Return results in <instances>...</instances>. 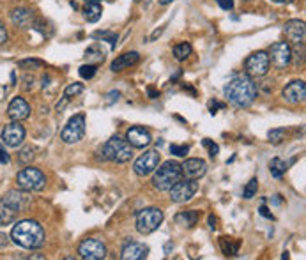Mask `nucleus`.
<instances>
[{"label":"nucleus","instance_id":"nucleus-4","mask_svg":"<svg viewBox=\"0 0 306 260\" xmlns=\"http://www.w3.org/2000/svg\"><path fill=\"white\" fill-rule=\"evenodd\" d=\"M103 156L108 161L128 163L133 153H131V145L128 143V140H122L121 137H112L103 145Z\"/></svg>","mask_w":306,"mask_h":260},{"label":"nucleus","instance_id":"nucleus-12","mask_svg":"<svg viewBox=\"0 0 306 260\" xmlns=\"http://www.w3.org/2000/svg\"><path fill=\"white\" fill-rule=\"evenodd\" d=\"M158 165H160V153L158 151H147V153H144L135 161L133 170L137 175L145 177V175L152 174L158 169Z\"/></svg>","mask_w":306,"mask_h":260},{"label":"nucleus","instance_id":"nucleus-35","mask_svg":"<svg viewBox=\"0 0 306 260\" xmlns=\"http://www.w3.org/2000/svg\"><path fill=\"white\" fill-rule=\"evenodd\" d=\"M202 145H204L205 149H207V153H209L211 158H216L218 153H220V147H218V143H214L213 140H209V138H204V140H202Z\"/></svg>","mask_w":306,"mask_h":260},{"label":"nucleus","instance_id":"nucleus-26","mask_svg":"<svg viewBox=\"0 0 306 260\" xmlns=\"http://www.w3.org/2000/svg\"><path fill=\"white\" fill-rule=\"evenodd\" d=\"M289 169V163H285L283 159L280 158H273L271 161H269V170H271V175L274 179H280L281 175L287 172Z\"/></svg>","mask_w":306,"mask_h":260},{"label":"nucleus","instance_id":"nucleus-28","mask_svg":"<svg viewBox=\"0 0 306 260\" xmlns=\"http://www.w3.org/2000/svg\"><path fill=\"white\" fill-rule=\"evenodd\" d=\"M257 190H258V181H257V177L250 179V182L246 184L244 190H242V197H244L246 200L253 198V197L257 195Z\"/></svg>","mask_w":306,"mask_h":260},{"label":"nucleus","instance_id":"nucleus-49","mask_svg":"<svg viewBox=\"0 0 306 260\" xmlns=\"http://www.w3.org/2000/svg\"><path fill=\"white\" fill-rule=\"evenodd\" d=\"M170 250H174V245H172V243H166V245H165V253H170Z\"/></svg>","mask_w":306,"mask_h":260},{"label":"nucleus","instance_id":"nucleus-45","mask_svg":"<svg viewBox=\"0 0 306 260\" xmlns=\"http://www.w3.org/2000/svg\"><path fill=\"white\" fill-rule=\"evenodd\" d=\"M7 243H9V237H7L4 232H0V248H6Z\"/></svg>","mask_w":306,"mask_h":260},{"label":"nucleus","instance_id":"nucleus-3","mask_svg":"<svg viewBox=\"0 0 306 260\" xmlns=\"http://www.w3.org/2000/svg\"><path fill=\"white\" fill-rule=\"evenodd\" d=\"M156 174L152 177V186L160 191H168L170 188L182 177L181 165L177 161H165L161 166H158Z\"/></svg>","mask_w":306,"mask_h":260},{"label":"nucleus","instance_id":"nucleus-22","mask_svg":"<svg viewBox=\"0 0 306 260\" xmlns=\"http://www.w3.org/2000/svg\"><path fill=\"white\" fill-rule=\"evenodd\" d=\"M18 211L14 207H11L9 203L6 202L4 198H0V227L11 225V223L16 221L18 218Z\"/></svg>","mask_w":306,"mask_h":260},{"label":"nucleus","instance_id":"nucleus-25","mask_svg":"<svg viewBox=\"0 0 306 260\" xmlns=\"http://www.w3.org/2000/svg\"><path fill=\"white\" fill-rule=\"evenodd\" d=\"M101 2H85V7H83V16H85L87 22L96 23L99 18H101Z\"/></svg>","mask_w":306,"mask_h":260},{"label":"nucleus","instance_id":"nucleus-8","mask_svg":"<svg viewBox=\"0 0 306 260\" xmlns=\"http://www.w3.org/2000/svg\"><path fill=\"white\" fill-rule=\"evenodd\" d=\"M85 135V115L78 114L71 117L64 129L61 131V140L66 143H78Z\"/></svg>","mask_w":306,"mask_h":260},{"label":"nucleus","instance_id":"nucleus-40","mask_svg":"<svg viewBox=\"0 0 306 260\" xmlns=\"http://www.w3.org/2000/svg\"><path fill=\"white\" fill-rule=\"evenodd\" d=\"M106 98H108V101H106V103H108V105H112L113 101H117V99L121 98V92H119V90H112L108 96H106Z\"/></svg>","mask_w":306,"mask_h":260},{"label":"nucleus","instance_id":"nucleus-52","mask_svg":"<svg viewBox=\"0 0 306 260\" xmlns=\"http://www.w3.org/2000/svg\"><path fill=\"white\" fill-rule=\"evenodd\" d=\"M83 2H99V0H83Z\"/></svg>","mask_w":306,"mask_h":260},{"label":"nucleus","instance_id":"nucleus-24","mask_svg":"<svg viewBox=\"0 0 306 260\" xmlns=\"http://www.w3.org/2000/svg\"><path fill=\"white\" fill-rule=\"evenodd\" d=\"M220 246L221 251L226 257H236L239 253L241 248V239H234V237H220Z\"/></svg>","mask_w":306,"mask_h":260},{"label":"nucleus","instance_id":"nucleus-18","mask_svg":"<svg viewBox=\"0 0 306 260\" xmlns=\"http://www.w3.org/2000/svg\"><path fill=\"white\" fill-rule=\"evenodd\" d=\"M149 253V248L144 243H137V241H128L122 248L121 258L122 260H144Z\"/></svg>","mask_w":306,"mask_h":260},{"label":"nucleus","instance_id":"nucleus-9","mask_svg":"<svg viewBox=\"0 0 306 260\" xmlns=\"http://www.w3.org/2000/svg\"><path fill=\"white\" fill-rule=\"evenodd\" d=\"M168 191H170V198H172V202L186 203V202H189V200L195 197V193L198 191V184L195 182L193 179H184V181L179 179Z\"/></svg>","mask_w":306,"mask_h":260},{"label":"nucleus","instance_id":"nucleus-44","mask_svg":"<svg viewBox=\"0 0 306 260\" xmlns=\"http://www.w3.org/2000/svg\"><path fill=\"white\" fill-rule=\"evenodd\" d=\"M147 94H149V98H150V99L160 98V92H158L156 89H152V87H147Z\"/></svg>","mask_w":306,"mask_h":260},{"label":"nucleus","instance_id":"nucleus-43","mask_svg":"<svg viewBox=\"0 0 306 260\" xmlns=\"http://www.w3.org/2000/svg\"><path fill=\"white\" fill-rule=\"evenodd\" d=\"M209 106H211V114H213V115L216 114V110H218V108H225L223 103H218V101H216V103H214V101H211V103H209Z\"/></svg>","mask_w":306,"mask_h":260},{"label":"nucleus","instance_id":"nucleus-53","mask_svg":"<svg viewBox=\"0 0 306 260\" xmlns=\"http://www.w3.org/2000/svg\"><path fill=\"white\" fill-rule=\"evenodd\" d=\"M105 2H113V0H105Z\"/></svg>","mask_w":306,"mask_h":260},{"label":"nucleus","instance_id":"nucleus-27","mask_svg":"<svg viewBox=\"0 0 306 260\" xmlns=\"http://www.w3.org/2000/svg\"><path fill=\"white\" fill-rule=\"evenodd\" d=\"M192 55V45L189 43H179L174 46V57L177 61H186V59Z\"/></svg>","mask_w":306,"mask_h":260},{"label":"nucleus","instance_id":"nucleus-23","mask_svg":"<svg viewBox=\"0 0 306 260\" xmlns=\"http://www.w3.org/2000/svg\"><path fill=\"white\" fill-rule=\"evenodd\" d=\"M198 211L189 209V211H182V213L176 214V223L181 227H186V229H192V227L197 225L198 221Z\"/></svg>","mask_w":306,"mask_h":260},{"label":"nucleus","instance_id":"nucleus-14","mask_svg":"<svg viewBox=\"0 0 306 260\" xmlns=\"http://www.w3.org/2000/svg\"><path fill=\"white\" fill-rule=\"evenodd\" d=\"M285 38H287L289 45H304L306 39V27L303 20H290L283 25Z\"/></svg>","mask_w":306,"mask_h":260},{"label":"nucleus","instance_id":"nucleus-36","mask_svg":"<svg viewBox=\"0 0 306 260\" xmlns=\"http://www.w3.org/2000/svg\"><path fill=\"white\" fill-rule=\"evenodd\" d=\"M170 153H172L174 156H179V158H184V156L189 153V147L188 145H176V143H172V145H170Z\"/></svg>","mask_w":306,"mask_h":260},{"label":"nucleus","instance_id":"nucleus-33","mask_svg":"<svg viewBox=\"0 0 306 260\" xmlns=\"http://www.w3.org/2000/svg\"><path fill=\"white\" fill-rule=\"evenodd\" d=\"M78 73H80L82 78L90 80V78H94V75L98 73V67L94 66V64H85V66H82L80 69H78Z\"/></svg>","mask_w":306,"mask_h":260},{"label":"nucleus","instance_id":"nucleus-29","mask_svg":"<svg viewBox=\"0 0 306 260\" xmlns=\"http://www.w3.org/2000/svg\"><path fill=\"white\" fill-rule=\"evenodd\" d=\"M35 149L34 147H30V145H27V147H23L22 151H20V156H18V159H20V163H23V165H27V163H30L32 159L35 158Z\"/></svg>","mask_w":306,"mask_h":260},{"label":"nucleus","instance_id":"nucleus-46","mask_svg":"<svg viewBox=\"0 0 306 260\" xmlns=\"http://www.w3.org/2000/svg\"><path fill=\"white\" fill-rule=\"evenodd\" d=\"M163 30H165V29H163V27H161L160 30H154V32H152V35H150V41H156V39L163 34Z\"/></svg>","mask_w":306,"mask_h":260},{"label":"nucleus","instance_id":"nucleus-41","mask_svg":"<svg viewBox=\"0 0 306 260\" xmlns=\"http://www.w3.org/2000/svg\"><path fill=\"white\" fill-rule=\"evenodd\" d=\"M0 163H9V154L2 147V143H0Z\"/></svg>","mask_w":306,"mask_h":260},{"label":"nucleus","instance_id":"nucleus-16","mask_svg":"<svg viewBox=\"0 0 306 260\" xmlns=\"http://www.w3.org/2000/svg\"><path fill=\"white\" fill-rule=\"evenodd\" d=\"M283 99L289 103V105H299V103L304 101L306 98V85L303 80H294L290 82L287 87L281 92Z\"/></svg>","mask_w":306,"mask_h":260},{"label":"nucleus","instance_id":"nucleus-48","mask_svg":"<svg viewBox=\"0 0 306 260\" xmlns=\"http://www.w3.org/2000/svg\"><path fill=\"white\" fill-rule=\"evenodd\" d=\"M281 202H283V198H281V195H274V197H273V203H276V206H280Z\"/></svg>","mask_w":306,"mask_h":260},{"label":"nucleus","instance_id":"nucleus-51","mask_svg":"<svg viewBox=\"0 0 306 260\" xmlns=\"http://www.w3.org/2000/svg\"><path fill=\"white\" fill-rule=\"evenodd\" d=\"M274 4H290L292 0H273Z\"/></svg>","mask_w":306,"mask_h":260},{"label":"nucleus","instance_id":"nucleus-39","mask_svg":"<svg viewBox=\"0 0 306 260\" xmlns=\"http://www.w3.org/2000/svg\"><path fill=\"white\" fill-rule=\"evenodd\" d=\"M6 41H7V29L2 23V20H0V45H4Z\"/></svg>","mask_w":306,"mask_h":260},{"label":"nucleus","instance_id":"nucleus-19","mask_svg":"<svg viewBox=\"0 0 306 260\" xmlns=\"http://www.w3.org/2000/svg\"><path fill=\"white\" fill-rule=\"evenodd\" d=\"M7 115L13 121H23L30 115V105L23 98H14L7 106Z\"/></svg>","mask_w":306,"mask_h":260},{"label":"nucleus","instance_id":"nucleus-37","mask_svg":"<svg viewBox=\"0 0 306 260\" xmlns=\"http://www.w3.org/2000/svg\"><path fill=\"white\" fill-rule=\"evenodd\" d=\"M96 38H101V39H106V41L112 45V48H115V45H117V35L113 34V32H108V30H105V32H96Z\"/></svg>","mask_w":306,"mask_h":260},{"label":"nucleus","instance_id":"nucleus-34","mask_svg":"<svg viewBox=\"0 0 306 260\" xmlns=\"http://www.w3.org/2000/svg\"><path fill=\"white\" fill-rule=\"evenodd\" d=\"M267 138H269V142H273V143H281V140L285 138V129H283V127L271 129L267 133Z\"/></svg>","mask_w":306,"mask_h":260},{"label":"nucleus","instance_id":"nucleus-38","mask_svg":"<svg viewBox=\"0 0 306 260\" xmlns=\"http://www.w3.org/2000/svg\"><path fill=\"white\" fill-rule=\"evenodd\" d=\"M216 2L223 11H232L234 9V0H216Z\"/></svg>","mask_w":306,"mask_h":260},{"label":"nucleus","instance_id":"nucleus-30","mask_svg":"<svg viewBox=\"0 0 306 260\" xmlns=\"http://www.w3.org/2000/svg\"><path fill=\"white\" fill-rule=\"evenodd\" d=\"M18 66L22 69H39V67H45V62L39 61V59H23L18 62Z\"/></svg>","mask_w":306,"mask_h":260},{"label":"nucleus","instance_id":"nucleus-47","mask_svg":"<svg viewBox=\"0 0 306 260\" xmlns=\"http://www.w3.org/2000/svg\"><path fill=\"white\" fill-rule=\"evenodd\" d=\"M209 227H211V229H213V230L216 229V218H214L213 214L209 216Z\"/></svg>","mask_w":306,"mask_h":260},{"label":"nucleus","instance_id":"nucleus-31","mask_svg":"<svg viewBox=\"0 0 306 260\" xmlns=\"http://www.w3.org/2000/svg\"><path fill=\"white\" fill-rule=\"evenodd\" d=\"M85 55H87V59H90V61H96V62H103V61H105V53H103V50L99 46L87 48Z\"/></svg>","mask_w":306,"mask_h":260},{"label":"nucleus","instance_id":"nucleus-2","mask_svg":"<svg viewBox=\"0 0 306 260\" xmlns=\"http://www.w3.org/2000/svg\"><path fill=\"white\" fill-rule=\"evenodd\" d=\"M11 241L25 250H35L45 243V229L34 219H22L11 230Z\"/></svg>","mask_w":306,"mask_h":260},{"label":"nucleus","instance_id":"nucleus-6","mask_svg":"<svg viewBox=\"0 0 306 260\" xmlns=\"http://www.w3.org/2000/svg\"><path fill=\"white\" fill-rule=\"evenodd\" d=\"M163 211L158 209V207H147V209H142L140 213L137 214V230L140 234H152L154 230L160 229V225L163 223Z\"/></svg>","mask_w":306,"mask_h":260},{"label":"nucleus","instance_id":"nucleus-7","mask_svg":"<svg viewBox=\"0 0 306 260\" xmlns=\"http://www.w3.org/2000/svg\"><path fill=\"white\" fill-rule=\"evenodd\" d=\"M269 66H271V61H269L267 51H255L244 61V71L252 78L264 77L269 71Z\"/></svg>","mask_w":306,"mask_h":260},{"label":"nucleus","instance_id":"nucleus-21","mask_svg":"<svg viewBox=\"0 0 306 260\" xmlns=\"http://www.w3.org/2000/svg\"><path fill=\"white\" fill-rule=\"evenodd\" d=\"M138 61H140V53H138V51H126V53L119 55L110 67H112L113 73H121V71H124V69H128V67L135 66V64H138Z\"/></svg>","mask_w":306,"mask_h":260},{"label":"nucleus","instance_id":"nucleus-17","mask_svg":"<svg viewBox=\"0 0 306 260\" xmlns=\"http://www.w3.org/2000/svg\"><path fill=\"white\" fill-rule=\"evenodd\" d=\"M126 138H128L129 145L135 147V149H144V147H147L150 142H152V138H150V133L145 129L144 126H133V127H129L128 133H126Z\"/></svg>","mask_w":306,"mask_h":260},{"label":"nucleus","instance_id":"nucleus-32","mask_svg":"<svg viewBox=\"0 0 306 260\" xmlns=\"http://www.w3.org/2000/svg\"><path fill=\"white\" fill-rule=\"evenodd\" d=\"M83 89H85V87H83V83H71V85H67L64 89V98L66 99L74 98V96L82 94Z\"/></svg>","mask_w":306,"mask_h":260},{"label":"nucleus","instance_id":"nucleus-50","mask_svg":"<svg viewBox=\"0 0 306 260\" xmlns=\"http://www.w3.org/2000/svg\"><path fill=\"white\" fill-rule=\"evenodd\" d=\"M172 2H176V0H160L161 6H168V4H172Z\"/></svg>","mask_w":306,"mask_h":260},{"label":"nucleus","instance_id":"nucleus-1","mask_svg":"<svg viewBox=\"0 0 306 260\" xmlns=\"http://www.w3.org/2000/svg\"><path fill=\"white\" fill-rule=\"evenodd\" d=\"M225 98L236 108H248L257 98V85L246 73L236 75L225 85Z\"/></svg>","mask_w":306,"mask_h":260},{"label":"nucleus","instance_id":"nucleus-10","mask_svg":"<svg viewBox=\"0 0 306 260\" xmlns=\"http://www.w3.org/2000/svg\"><path fill=\"white\" fill-rule=\"evenodd\" d=\"M78 253H80V258L85 260H101L106 257V246L101 239L90 237L82 241V245L78 246Z\"/></svg>","mask_w":306,"mask_h":260},{"label":"nucleus","instance_id":"nucleus-13","mask_svg":"<svg viewBox=\"0 0 306 260\" xmlns=\"http://www.w3.org/2000/svg\"><path fill=\"white\" fill-rule=\"evenodd\" d=\"M25 127L22 126L18 121L7 124L6 127L2 129V142L6 143L7 147H13V149H16L23 143V140H25Z\"/></svg>","mask_w":306,"mask_h":260},{"label":"nucleus","instance_id":"nucleus-5","mask_svg":"<svg viewBox=\"0 0 306 260\" xmlns=\"http://www.w3.org/2000/svg\"><path fill=\"white\" fill-rule=\"evenodd\" d=\"M16 182H18L20 190L30 193V191H41L43 188L46 186V177L39 169L27 166V169H23V170L18 172Z\"/></svg>","mask_w":306,"mask_h":260},{"label":"nucleus","instance_id":"nucleus-42","mask_svg":"<svg viewBox=\"0 0 306 260\" xmlns=\"http://www.w3.org/2000/svg\"><path fill=\"white\" fill-rule=\"evenodd\" d=\"M258 213H260V216H264V218H267V219H274V216L269 213V209L265 206H260V209H258Z\"/></svg>","mask_w":306,"mask_h":260},{"label":"nucleus","instance_id":"nucleus-20","mask_svg":"<svg viewBox=\"0 0 306 260\" xmlns=\"http://www.w3.org/2000/svg\"><path fill=\"white\" fill-rule=\"evenodd\" d=\"M11 22L20 29H29L34 25V13L27 7H16L11 11Z\"/></svg>","mask_w":306,"mask_h":260},{"label":"nucleus","instance_id":"nucleus-11","mask_svg":"<svg viewBox=\"0 0 306 260\" xmlns=\"http://www.w3.org/2000/svg\"><path fill=\"white\" fill-rule=\"evenodd\" d=\"M267 55H269V61L273 62L274 67H278V69H285V67L290 64V61H292V48H290L287 41H278L271 46V50H269Z\"/></svg>","mask_w":306,"mask_h":260},{"label":"nucleus","instance_id":"nucleus-15","mask_svg":"<svg viewBox=\"0 0 306 260\" xmlns=\"http://www.w3.org/2000/svg\"><path fill=\"white\" fill-rule=\"evenodd\" d=\"M205 172H207V163L200 158H189L181 165V174L184 179H193V181H197V179L204 177Z\"/></svg>","mask_w":306,"mask_h":260}]
</instances>
